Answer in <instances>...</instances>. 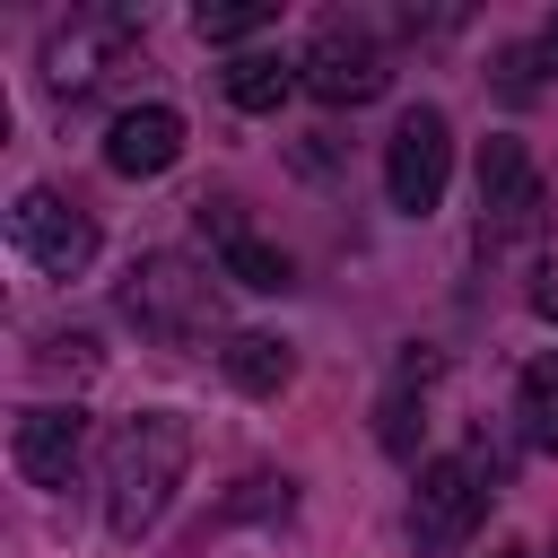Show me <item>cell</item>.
Segmentation results:
<instances>
[{
  "label": "cell",
  "instance_id": "6da1fadb",
  "mask_svg": "<svg viewBox=\"0 0 558 558\" xmlns=\"http://www.w3.org/2000/svg\"><path fill=\"white\" fill-rule=\"evenodd\" d=\"M183 462H192V427L174 410H140L105 436V532L113 541H140L157 532V514L174 506L183 488Z\"/></svg>",
  "mask_w": 558,
  "mask_h": 558
},
{
  "label": "cell",
  "instance_id": "7a4b0ae2",
  "mask_svg": "<svg viewBox=\"0 0 558 558\" xmlns=\"http://www.w3.org/2000/svg\"><path fill=\"white\" fill-rule=\"evenodd\" d=\"M122 314L157 340V349H209L218 340V288L183 262V253H148L122 279Z\"/></svg>",
  "mask_w": 558,
  "mask_h": 558
},
{
  "label": "cell",
  "instance_id": "3957f363",
  "mask_svg": "<svg viewBox=\"0 0 558 558\" xmlns=\"http://www.w3.org/2000/svg\"><path fill=\"white\" fill-rule=\"evenodd\" d=\"M549 227V192L523 140H488L480 148V253H532Z\"/></svg>",
  "mask_w": 558,
  "mask_h": 558
},
{
  "label": "cell",
  "instance_id": "277c9868",
  "mask_svg": "<svg viewBox=\"0 0 558 558\" xmlns=\"http://www.w3.org/2000/svg\"><path fill=\"white\" fill-rule=\"evenodd\" d=\"M488 497H497V462H488L480 445H471V453H445V462H427V471H418V497H410V541H418L427 558L462 549V541L480 532Z\"/></svg>",
  "mask_w": 558,
  "mask_h": 558
},
{
  "label": "cell",
  "instance_id": "5b68a950",
  "mask_svg": "<svg viewBox=\"0 0 558 558\" xmlns=\"http://www.w3.org/2000/svg\"><path fill=\"white\" fill-rule=\"evenodd\" d=\"M296 70H305V87H314L323 105H375L384 78H392V61H384V44H375L366 17H323Z\"/></svg>",
  "mask_w": 558,
  "mask_h": 558
},
{
  "label": "cell",
  "instance_id": "8992f818",
  "mask_svg": "<svg viewBox=\"0 0 558 558\" xmlns=\"http://www.w3.org/2000/svg\"><path fill=\"white\" fill-rule=\"evenodd\" d=\"M445 174H453V122H445L436 105H410L401 131H392V148H384V192H392V209H401V218H427V209L445 201Z\"/></svg>",
  "mask_w": 558,
  "mask_h": 558
},
{
  "label": "cell",
  "instance_id": "52a82bcc",
  "mask_svg": "<svg viewBox=\"0 0 558 558\" xmlns=\"http://www.w3.org/2000/svg\"><path fill=\"white\" fill-rule=\"evenodd\" d=\"M9 235H17V253L44 270V279H78L87 262H96V218L78 209V201H61V192H17V209H9Z\"/></svg>",
  "mask_w": 558,
  "mask_h": 558
},
{
  "label": "cell",
  "instance_id": "ba28073f",
  "mask_svg": "<svg viewBox=\"0 0 558 558\" xmlns=\"http://www.w3.org/2000/svg\"><path fill=\"white\" fill-rule=\"evenodd\" d=\"M9 462H17L35 488H70L78 462H87V410H78V401H35V410H17Z\"/></svg>",
  "mask_w": 558,
  "mask_h": 558
},
{
  "label": "cell",
  "instance_id": "9c48e42d",
  "mask_svg": "<svg viewBox=\"0 0 558 558\" xmlns=\"http://www.w3.org/2000/svg\"><path fill=\"white\" fill-rule=\"evenodd\" d=\"M122 52H131V17H78V26H61L44 44V87L52 96H87Z\"/></svg>",
  "mask_w": 558,
  "mask_h": 558
},
{
  "label": "cell",
  "instance_id": "30bf717a",
  "mask_svg": "<svg viewBox=\"0 0 558 558\" xmlns=\"http://www.w3.org/2000/svg\"><path fill=\"white\" fill-rule=\"evenodd\" d=\"M174 157H183V113H174V105H122V113H113V131H105V166H113V174L148 183V174H166Z\"/></svg>",
  "mask_w": 558,
  "mask_h": 558
},
{
  "label": "cell",
  "instance_id": "8fae6325",
  "mask_svg": "<svg viewBox=\"0 0 558 558\" xmlns=\"http://www.w3.org/2000/svg\"><path fill=\"white\" fill-rule=\"evenodd\" d=\"M296 78H305V70L279 61V52H235V61H227V105H235V113H279Z\"/></svg>",
  "mask_w": 558,
  "mask_h": 558
},
{
  "label": "cell",
  "instance_id": "7c38bea8",
  "mask_svg": "<svg viewBox=\"0 0 558 558\" xmlns=\"http://www.w3.org/2000/svg\"><path fill=\"white\" fill-rule=\"evenodd\" d=\"M218 366H227V384H235V392H262V401H270V392L296 375L288 340H270V331H235V340L218 349Z\"/></svg>",
  "mask_w": 558,
  "mask_h": 558
},
{
  "label": "cell",
  "instance_id": "4fadbf2b",
  "mask_svg": "<svg viewBox=\"0 0 558 558\" xmlns=\"http://www.w3.org/2000/svg\"><path fill=\"white\" fill-rule=\"evenodd\" d=\"M427 375H436V357H410V366H401V384H392V392H384V410H375V436H384V453H401V462L418 453V427H427V401H418V392H427Z\"/></svg>",
  "mask_w": 558,
  "mask_h": 558
},
{
  "label": "cell",
  "instance_id": "5bb4252c",
  "mask_svg": "<svg viewBox=\"0 0 558 558\" xmlns=\"http://www.w3.org/2000/svg\"><path fill=\"white\" fill-rule=\"evenodd\" d=\"M218 270H227L235 288H288V253L262 244V235H244L227 209H218Z\"/></svg>",
  "mask_w": 558,
  "mask_h": 558
},
{
  "label": "cell",
  "instance_id": "9a60e30c",
  "mask_svg": "<svg viewBox=\"0 0 558 558\" xmlns=\"http://www.w3.org/2000/svg\"><path fill=\"white\" fill-rule=\"evenodd\" d=\"M514 418H523V445L558 453V349L523 366V384H514Z\"/></svg>",
  "mask_w": 558,
  "mask_h": 558
},
{
  "label": "cell",
  "instance_id": "2e32d148",
  "mask_svg": "<svg viewBox=\"0 0 558 558\" xmlns=\"http://www.w3.org/2000/svg\"><path fill=\"white\" fill-rule=\"evenodd\" d=\"M192 26H201V44H244L253 26H270V9L262 0H235V9H201Z\"/></svg>",
  "mask_w": 558,
  "mask_h": 558
},
{
  "label": "cell",
  "instance_id": "e0dca14e",
  "mask_svg": "<svg viewBox=\"0 0 558 558\" xmlns=\"http://www.w3.org/2000/svg\"><path fill=\"white\" fill-rule=\"evenodd\" d=\"M497 87H506L514 105H532V96H541V52H532V44H506V52H497Z\"/></svg>",
  "mask_w": 558,
  "mask_h": 558
},
{
  "label": "cell",
  "instance_id": "ac0fdd59",
  "mask_svg": "<svg viewBox=\"0 0 558 558\" xmlns=\"http://www.w3.org/2000/svg\"><path fill=\"white\" fill-rule=\"evenodd\" d=\"M35 366H44V375H96V340H87V331H61V340L35 349Z\"/></svg>",
  "mask_w": 558,
  "mask_h": 558
},
{
  "label": "cell",
  "instance_id": "d6986e66",
  "mask_svg": "<svg viewBox=\"0 0 558 558\" xmlns=\"http://www.w3.org/2000/svg\"><path fill=\"white\" fill-rule=\"evenodd\" d=\"M532 52H541V70H549V78H558V17H549V26H541V44H532Z\"/></svg>",
  "mask_w": 558,
  "mask_h": 558
},
{
  "label": "cell",
  "instance_id": "ffe728a7",
  "mask_svg": "<svg viewBox=\"0 0 558 558\" xmlns=\"http://www.w3.org/2000/svg\"><path fill=\"white\" fill-rule=\"evenodd\" d=\"M532 314H541V323H558V279H541V288H532Z\"/></svg>",
  "mask_w": 558,
  "mask_h": 558
},
{
  "label": "cell",
  "instance_id": "44dd1931",
  "mask_svg": "<svg viewBox=\"0 0 558 558\" xmlns=\"http://www.w3.org/2000/svg\"><path fill=\"white\" fill-rule=\"evenodd\" d=\"M497 558H523V549H497Z\"/></svg>",
  "mask_w": 558,
  "mask_h": 558
}]
</instances>
